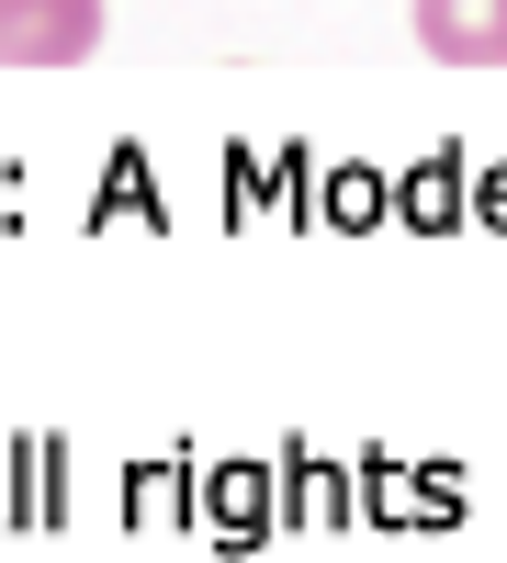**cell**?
I'll use <instances>...</instances> for the list:
<instances>
[{"label": "cell", "instance_id": "6da1fadb", "mask_svg": "<svg viewBox=\"0 0 507 563\" xmlns=\"http://www.w3.org/2000/svg\"><path fill=\"white\" fill-rule=\"evenodd\" d=\"M102 45V0H0V68H79Z\"/></svg>", "mask_w": 507, "mask_h": 563}, {"label": "cell", "instance_id": "7a4b0ae2", "mask_svg": "<svg viewBox=\"0 0 507 563\" xmlns=\"http://www.w3.org/2000/svg\"><path fill=\"white\" fill-rule=\"evenodd\" d=\"M418 45L440 68H507V0H418Z\"/></svg>", "mask_w": 507, "mask_h": 563}]
</instances>
